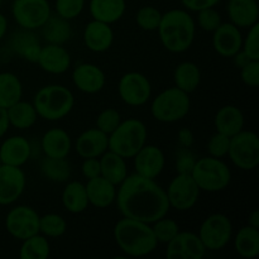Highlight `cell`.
Here are the masks:
<instances>
[{"mask_svg":"<svg viewBox=\"0 0 259 259\" xmlns=\"http://www.w3.org/2000/svg\"><path fill=\"white\" fill-rule=\"evenodd\" d=\"M115 201L124 218L148 224L166 217L171 209L166 190L154 179L138 174L129 175L119 185Z\"/></svg>","mask_w":259,"mask_h":259,"instance_id":"obj_1","label":"cell"},{"mask_svg":"<svg viewBox=\"0 0 259 259\" xmlns=\"http://www.w3.org/2000/svg\"><path fill=\"white\" fill-rule=\"evenodd\" d=\"M157 30L161 43L167 51L182 53L191 47L195 39L196 25L194 18L187 10L172 9L162 13V19Z\"/></svg>","mask_w":259,"mask_h":259,"instance_id":"obj_2","label":"cell"},{"mask_svg":"<svg viewBox=\"0 0 259 259\" xmlns=\"http://www.w3.org/2000/svg\"><path fill=\"white\" fill-rule=\"evenodd\" d=\"M114 239L121 252L129 257H144L158 245L151 224L123 218L114 227Z\"/></svg>","mask_w":259,"mask_h":259,"instance_id":"obj_3","label":"cell"},{"mask_svg":"<svg viewBox=\"0 0 259 259\" xmlns=\"http://www.w3.org/2000/svg\"><path fill=\"white\" fill-rule=\"evenodd\" d=\"M75 105V96L66 86L47 85L40 88L33 99V106L38 116L45 120H61L71 113Z\"/></svg>","mask_w":259,"mask_h":259,"instance_id":"obj_4","label":"cell"},{"mask_svg":"<svg viewBox=\"0 0 259 259\" xmlns=\"http://www.w3.org/2000/svg\"><path fill=\"white\" fill-rule=\"evenodd\" d=\"M146 124L139 119L121 120L113 133L109 134V149L123 158H133L147 142Z\"/></svg>","mask_w":259,"mask_h":259,"instance_id":"obj_5","label":"cell"},{"mask_svg":"<svg viewBox=\"0 0 259 259\" xmlns=\"http://www.w3.org/2000/svg\"><path fill=\"white\" fill-rule=\"evenodd\" d=\"M191 176L199 189L206 192L223 191L232 181V172L228 164L222 158L211 156L196 159Z\"/></svg>","mask_w":259,"mask_h":259,"instance_id":"obj_6","label":"cell"},{"mask_svg":"<svg viewBox=\"0 0 259 259\" xmlns=\"http://www.w3.org/2000/svg\"><path fill=\"white\" fill-rule=\"evenodd\" d=\"M191 100L189 94L179 88H168L152 100L151 113L156 120L162 123H175L182 120L189 114Z\"/></svg>","mask_w":259,"mask_h":259,"instance_id":"obj_7","label":"cell"},{"mask_svg":"<svg viewBox=\"0 0 259 259\" xmlns=\"http://www.w3.org/2000/svg\"><path fill=\"white\" fill-rule=\"evenodd\" d=\"M230 161L235 167L243 171H252L259 164V138L252 131H240L230 137Z\"/></svg>","mask_w":259,"mask_h":259,"instance_id":"obj_8","label":"cell"},{"mask_svg":"<svg viewBox=\"0 0 259 259\" xmlns=\"http://www.w3.org/2000/svg\"><path fill=\"white\" fill-rule=\"evenodd\" d=\"M210 252H218L228 245L233 235L232 220L224 214H212L202 222L197 234Z\"/></svg>","mask_w":259,"mask_h":259,"instance_id":"obj_9","label":"cell"},{"mask_svg":"<svg viewBox=\"0 0 259 259\" xmlns=\"http://www.w3.org/2000/svg\"><path fill=\"white\" fill-rule=\"evenodd\" d=\"M12 14L22 29H39L52 14L48 0H14Z\"/></svg>","mask_w":259,"mask_h":259,"instance_id":"obj_10","label":"cell"},{"mask_svg":"<svg viewBox=\"0 0 259 259\" xmlns=\"http://www.w3.org/2000/svg\"><path fill=\"white\" fill-rule=\"evenodd\" d=\"M201 190L199 189L191 174H177L171 180L166 190L169 206L179 211H187L196 205Z\"/></svg>","mask_w":259,"mask_h":259,"instance_id":"obj_11","label":"cell"},{"mask_svg":"<svg viewBox=\"0 0 259 259\" xmlns=\"http://www.w3.org/2000/svg\"><path fill=\"white\" fill-rule=\"evenodd\" d=\"M5 228L13 238L24 240L39 233V215L33 207L19 205L7 214Z\"/></svg>","mask_w":259,"mask_h":259,"instance_id":"obj_12","label":"cell"},{"mask_svg":"<svg viewBox=\"0 0 259 259\" xmlns=\"http://www.w3.org/2000/svg\"><path fill=\"white\" fill-rule=\"evenodd\" d=\"M118 93L126 105L142 106L151 99L152 85L143 73L128 72L119 80Z\"/></svg>","mask_w":259,"mask_h":259,"instance_id":"obj_13","label":"cell"},{"mask_svg":"<svg viewBox=\"0 0 259 259\" xmlns=\"http://www.w3.org/2000/svg\"><path fill=\"white\" fill-rule=\"evenodd\" d=\"M206 248L197 234L192 232H179L167 243V259H202Z\"/></svg>","mask_w":259,"mask_h":259,"instance_id":"obj_14","label":"cell"},{"mask_svg":"<svg viewBox=\"0 0 259 259\" xmlns=\"http://www.w3.org/2000/svg\"><path fill=\"white\" fill-rule=\"evenodd\" d=\"M27 179L20 167L0 164V205H12L24 192Z\"/></svg>","mask_w":259,"mask_h":259,"instance_id":"obj_15","label":"cell"},{"mask_svg":"<svg viewBox=\"0 0 259 259\" xmlns=\"http://www.w3.org/2000/svg\"><path fill=\"white\" fill-rule=\"evenodd\" d=\"M133 158L136 174L147 179L156 180L162 174L166 163L163 151L153 144H144Z\"/></svg>","mask_w":259,"mask_h":259,"instance_id":"obj_16","label":"cell"},{"mask_svg":"<svg viewBox=\"0 0 259 259\" xmlns=\"http://www.w3.org/2000/svg\"><path fill=\"white\" fill-rule=\"evenodd\" d=\"M243 35L233 23H222L212 32V47L222 57H233L242 50Z\"/></svg>","mask_w":259,"mask_h":259,"instance_id":"obj_17","label":"cell"},{"mask_svg":"<svg viewBox=\"0 0 259 259\" xmlns=\"http://www.w3.org/2000/svg\"><path fill=\"white\" fill-rule=\"evenodd\" d=\"M37 63L45 72L61 75L70 68L71 55L63 46L47 43L40 48Z\"/></svg>","mask_w":259,"mask_h":259,"instance_id":"obj_18","label":"cell"},{"mask_svg":"<svg viewBox=\"0 0 259 259\" xmlns=\"http://www.w3.org/2000/svg\"><path fill=\"white\" fill-rule=\"evenodd\" d=\"M73 85L85 94H98L105 86L104 71L94 63H80L72 72Z\"/></svg>","mask_w":259,"mask_h":259,"instance_id":"obj_19","label":"cell"},{"mask_svg":"<svg viewBox=\"0 0 259 259\" xmlns=\"http://www.w3.org/2000/svg\"><path fill=\"white\" fill-rule=\"evenodd\" d=\"M75 149L81 158H99L109 149V136L98 128L88 129L78 136Z\"/></svg>","mask_w":259,"mask_h":259,"instance_id":"obj_20","label":"cell"},{"mask_svg":"<svg viewBox=\"0 0 259 259\" xmlns=\"http://www.w3.org/2000/svg\"><path fill=\"white\" fill-rule=\"evenodd\" d=\"M32 154L29 141L22 136L7 138L0 146V163L22 167L28 162Z\"/></svg>","mask_w":259,"mask_h":259,"instance_id":"obj_21","label":"cell"},{"mask_svg":"<svg viewBox=\"0 0 259 259\" xmlns=\"http://www.w3.org/2000/svg\"><path fill=\"white\" fill-rule=\"evenodd\" d=\"M82 37L88 50L96 53L106 52L114 42V32L110 24L95 19L86 24Z\"/></svg>","mask_w":259,"mask_h":259,"instance_id":"obj_22","label":"cell"},{"mask_svg":"<svg viewBox=\"0 0 259 259\" xmlns=\"http://www.w3.org/2000/svg\"><path fill=\"white\" fill-rule=\"evenodd\" d=\"M89 204L98 209L109 207L116 199V186L103 176L88 180L85 185Z\"/></svg>","mask_w":259,"mask_h":259,"instance_id":"obj_23","label":"cell"},{"mask_svg":"<svg viewBox=\"0 0 259 259\" xmlns=\"http://www.w3.org/2000/svg\"><path fill=\"white\" fill-rule=\"evenodd\" d=\"M227 12L230 23L238 28H250L258 23L259 8L257 0H229Z\"/></svg>","mask_w":259,"mask_h":259,"instance_id":"obj_24","label":"cell"},{"mask_svg":"<svg viewBox=\"0 0 259 259\" xmlns=\"http://www.w3.org/2000/svg\"><path fill=\"white\" fill-rule=\"evenodd\" d=\"M40 147L45 156L52 158H66L72 148V141L66 131L52 128L43 134Z\"/></svg>","mask_w":259,"mask_h":259,"instance_id":"obj_25","label":"cell"},{"mask_svg":"<svg viewBox=\"0 0 259 259\" xmlns=\"http://www.w3.org/2000/svg\"><path fill=\"white\" fill-rule=\"evenodd\" d=\"M244 115L243 111L235 105H224L217 111L214 118V125L217 132L233 137L244 128Z\"/></svg>","mask_w":259,"mask_h":259,"instance_id":"obj_26","label":"cell"},{"mask_svg":"<svg viewBox=\"0 0 259 259\" xmlns=\"http://www.w3.org/2000/svg\"><path fill=\"white\" fill-rule=\"evenodd\" d=\"M125 0H90L89 9L93 19L113 24L125 13Z\"/></svg>","mask_w":259,"mask_h":259,"instance_id":"obj_27","label":"cell"},{"mask_svg":"<svg viewBox=\"0 0 259 259\" xmlns=\"http://www.w3.org/2000/svg\"><path fill=\"white\" fill-rule=\"evenodd\" d=\"M99 161H100V176H103L115 186H119L128 176L125 158L119 156L115 152L108 149L105 153L99 157Z\"/></svg>","mask_w":259,"mask_h":259,"instance_id":"obj_28","label":"cell"},{"mask_svg":"<svg viewBox=\"0 0 259 259\" xmlns=\"http://www.w3.org/2000/svg\"><path fill=\"white\" fill-rule=\"evenodd\" d=\"M10 48L24 60L37 63L42 46L33 30L23 29L13 34L10 39Z\"/></svg>","mask_w":259,"mask_h":259,"instance_id":"obj_29","label":"cell"},{"mask_svg":"<svg viewBox=\"0 0 259 259\" xmlns=\"http://www.w3.org/2000/svg\"><path fill=\"white\" fill-rule=\"evenodd\" d=\"M40 29H42L43 38L50 45L63 46L70 40L71 35H72L70 20L60 17L58 14H51L45 24L40 27Z\"/></svg>","mask_w":259,"mask_h":259,"instance_id":"obj_30","label":"cell"},{"mask_svg":"<svg viewBox=\"0 0 259 259\" xmlns=\"http://www.w3.org/2000/svg\"><path fill=\"white\" fill-rule=\"evenodd\" d=\"M175 86L186 94H191L196 90L201 82V71L194 62L185 61L179 63L174 71Z\"/></svg>","mask_w":259,"mask_h":259,"instance_id":"obj_31","label":"cell"},{"mask_svg":"<svg viewBox=\"0 0 259 259\" xmlns=\"http://www.w3.org/2000/svg\"><path fill=\"white\" fill-rule=\"evenodd\" d=\"M62 205L71 214H80L83 212L89 204L86 187L80 181H71L65 186L62 191Z\"/></svg>","mask_w":259,"mask_h":259,"instance_id":"obj_32","label":"cell"},{"mask_svg":"<svg viewBox=\"0 0 259 259\" xmlns=\"http://www.w3.org/2000/svg\"><path fill=\"white\" fill-rule=\"evenodd\" d=\"M7 114L10 125L20 129V131L33 126L38 119V114L33 106V103H27V101L22 100L9 106L7 109Z\"/></svg>","mask_w":259,"mask_h":259,"instance_id":"obj_33","label":"cell"},{"mask_svg":"<svg viewBox=\"0 0 259 259\" xmlns=\"http://www.w3.org/2000/svg\"><path fill=\"white\" fill-rule=\"evenodd\" d=\"M234 248L243 258L252 259L259 254V229L250 225L240 228L234 239Z\"/></svg>","mask_w":259,"mask_h":259,"instance_id":"obj_34","label":"cell"},{"mask_svg":"<svg viewBox=\"0 0 259 259\" xmlns=\"http://www.w3.org/2000/svg\"><path fill=\"white\" fill-rule=\"evenodd\" d=\"M23 85L19 77L12 72L0 73V108L8 109L22 100Z\"/></svg>","mask_w":259,"mask_h":259,"instance_id":"obj_35","label":"cell"},{"mask_svg":"<svg viewBox=\"0 0 259 259\" xmlns=\"http://www.w3.org/2000/svg\"><path fill=\"white\" fill-rule=\"evenodd\" d=\"M40 172L47 180L52 182H66L71 177L72 168L66 158L47 157L40 161Z\"/></svg>","mask_w":259,"mask_h":259,"instance_id":"obj_36","label":"cell"},{"mask_svg":"<svg viewBox=\"0 0 259 259\" xmlns=\"http://www.w3.org/2000/svg\"><path fill=\"white\" fill-rule=\"evenodd\" d=\"M23 244L19 250L22 259H47L51 254V245L43 234H34L22 240Z\"/></svg>","mask_w":259,"mask_h":259,"instance_id":"obj_37","label":"cell"},{"mask_svg":"<svg viewBox=\"0 0 259 259\" xmlns=\"http://www.w3.org/2000/svg\"><path fill=\"white\" fill-rule=\"evenodd\" d=\"M67 230V222L58 214H46L39 217V233L48 238H60Z\"/></svg>","mask_w":259,"mask_h":259,"instance_id":"obj_38","label":"cell"},{"mask_svg":"<svg viewBox=\"0 0 259 259\" xmlns=\"http://www.w3.org/2000/svg\"><path fill=\"white\" fill-rule=\"evenodd\" d=\"M162 19L161 10L157 9L152 5H146V7L139 8L136 14V22L141 29L147 30V32H153L158 29V25Z\"/></svg>","mask_w":259,"mask_h":259,"instance_id":"obj_39","label":"cell"},{"mask_svg":"<svg viewBox=\"0 0 259 259\" xmlns=\"http://www.w3.org/2000/svg\"><path fill=\"white\" fill-rule=\"evenodd\" d=\"M152 224H153L152 230H153L157 242L163 243V244H167L180 232L179 224L174 219L167 218V215L158 219L157 222L152 223Z\"/></svg>","mask_w":259,"mask_h":259,"instance_id":"obj_40","label":"cell"},{"mask_svg":"<svg viewBox=\"0 0 259 259\" xmlns=\"http://www.w3.org/2000/svg\"><path fill=\"white\" fill-rule=\"evenodd\" d=\"M120 121L121 115L116 109H104V110L99 114L98 118H96V128L109 136V134L113 133V132L115 131L116 126L120 124Z\"/></svg>","mask_w":259,"mask_h":259,"instance_id":"obj_41","label":"cell"},{"mask_svg":"<svg viewBox=\"0 0 259 259\" xmlns=\"http://www.w3.org/2000/svg\"><path fill=\"white\" fill-rule=\"evenodd\" d=\"M56 14L71 20L77 18L85 7V0H56Z\"/></svg>","mask_w":259,"mask_h":259,"instance_id":"obj_42","label":"cell"},{"mask_svg":"<svg viewBox=\"0 0 259 259\" xmlns=\"http://www.w3.org/2000/svg\"><path fill=\"white\" fill-rule=\"evenodd\" d=\"M197 22H199L200 28L205 32H214L218 27L223 23L220 13L212 8H205L197 12Z\"/></svg>","mask_w":259,"mask_h":259,"instance_id":"obj_43","label":"cell"},{"mask_svg":"<svg viewBox=\"0 0 259 259\" xmlns=\"http://www.w3.org/2000/svg\"><path fill=\"white\" fill-rule=\"evenodd\" d=\"M242 51L252 61H259V23L249 28L247 37L243 39Z\"/></svg>","mask_w":259,"mask_h":259,"instance_id":"obj_44","label":"cell"},{"mask_svg":"<svg viewBox=\"0 0 259 259\" xmlns=\"http://www.w3.org/2000/svg\"><path fill=\"white\" fill-rule=\"evenodd\" d=\"M229 143L230 137L225 136V134L217 132L210 137L209 142H207V152L211 157L215 158H223V157L228 156V151H229Z\"/></svg>","mask_w":259,"mask_h":259,"instance_id":"obj_45","label":"cell"},{"mask_svg":"<svg viewBox=\"0 0 259 259\" xmlns=\"http://www.w3.org/2000/svg\"><path fill=\"white\" fill-rule=\"evenodd\" d=\"M196 163V157L194 156L190 148L182 147L176 156V169L179 174H191Z\"/></svg>","mask_w":259,"mask_h":259,"instance_id":"obj_46","label":"cell"},{"mask_svg":"<svg viewBox=\"0 0 259 259\" xmlns=\"http://www.w3.org/2000/svg\"><path fill=\"white\" fill-rule=\"evenodd\" d=\"M242 81L249 88L259 86V61H249L245 66L240 68Z\"/></svg>","mask_w":259,"mask_h":259,"instance_id":"obj_47","label":"cell"},{"mask_svg":"<svg viewBox=\"0 0 259 259\" xmlns=\"http://www.w3.org/2000/svg\"><path fill=\"white\" fill-rule=\"evenodd\" d=\"M81 172H82L83 177L88 180L100 176L101 171L99 158H83L82 166H81Z\"/></svg>","mask_w":259,"mask_h":259,"instance_id":"obj_48","label":"cell"},{"mask_svg":"<svg viewBox=\"0 0 259 259\" xmlns=\"http://www.w3.org/2000/svg\"><path fill=\"white\" fill-rule=\"evenodd\" d=\"M219 2L220 0H181L184 7L191 12H199L205 8H212Z\"/></svg>","mask_w":259,"mask_h":259,"instance_id":"obj_49","label":"cell"},{"mask_svg":"<svg viewBox=\"0 0 259 259\" xmlns=\"http://www.w3.org/2000/svg\"><path fill=\"white\" fill-rule=\"evenodd\" d=\"M179 142L184 148H190L192 143H194V134H192V132L186 128L181 129L179 132Z\"/></svg>","mask_w":259,"mask_h":259,"instance_id":"obj_50","label":"cell"},{"mask_svg":"<svg viewBox=\"0 0 259 259\" xmlns=\"http://www.w3.org/2000/svg\"><path fill=\"white\" fill-rule=\"evenodd\" d=\"M10 124H9V119H8V114H7V109L0 108V139L5 136V133L9 129Z\"/></svg>","mask_w":259,"mask_h":259,"instance_id":"obj_51","label":"cell"},{"mask_svg":"<svg viewBox=\"0 0 259 259\" xmlns=\"http://www.w3.org/2000/svg\"><path fill=\"white\" fill-rule=\"evenodd\" d=\"M233 58H234V65L237 66L238 68H242L243 66L247 65L249 61H252V60H249V57H248V56L245 55L242 50H240L239 52L235 53V55L233 56Z\"/></svg>","mask_w":259,"mask_h":259,"instance_id":"obj_52","label":"cell"},{"mask_svg":"<svg viewBox=\"0 0 259 259\" xmlns=\"http://www.w3.org/2000/svg\"><path fill=\"white\" fill-rule=\"evenodd\" d=\"M248 225L259 229V211L258 210H254V211L249 215V218H248Z\"/></svg>","mask_w":259,"mask_h":259,"instance_id":"obj_53","label":"cell"},{"mask_svg":"<svg viewBox=\"0 0 259 259\" xmlns=\"http://www.w3.org/2000/svg\"><path fill=\"white\" fill-rule=\"evenodd\" d=\"M7 30H8V20L7 18H5V15L0 13V39H3V38L5 37Z\"/></svg>","mask_w":259,"mask_h":259,"instance_id":"obj_54","label":"cell"},{"mask_svg":"<svg viewBox=\"0 0 259 259\" xmlns=\"http://www.w3.org/2000/svg\"><path fill=\"white\" fill-rule=\"evenodd\" d=\"M2 3H3V0H0V7H2Z\"/></svg>","mask_w":259,"mask_h":259,"instance_id":"obj_55","label":"cell"}]
</instances>
